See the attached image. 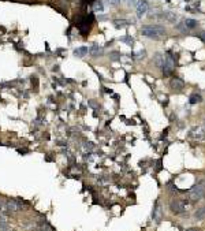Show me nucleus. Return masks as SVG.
<instances>
[{
  "label": "nucleus",
  "mask_w": 205,
  "mask_h": 231,
  "mask_svg": "<svg viewBox=\"0 0 205 231\" xmlns=\"http://www.w3.org/2000/svg\"><path fill=\"white\" fill-rule=\"evenodd\" d=\"M178 29H179V30H187V29H186V26H185V23H183V22H181V23L178 25Z\"/></svg>",
  "instance_id": "obj_20"
},
{
  "label": "nucleus",
  "mask_w": 205,
  "mask_h": 231,
  "mask_svg": "<svg viewBox=\"0 0 205 231\" xmlns=\"http://www.w3.org/2000/svg\"><path fill=\"white\" fill-rule=\"evenodd\" d=\"M186 231H198V228H187Z\"/></svg>",
  "instance_id": "obj_23"
},
{
  "label": "nucleus",
  "mask_w": 205,
  "mask_h": 231,
  "mask_svg": "<svg viewBox=\"0 0 205 231\" xmlns=\"http://www.w3.org/2000/svg\"><path fill=\"white\" fill-rule=\"evenodd\" d=\"M189 137L193 139H198V141H202V139L205 138V131L202 130L201 127H197V126H194V127L190 129V131H189Z\"/></svg>",
  "instance_id": "obj_4"
},
{
  "label": "nucleus",
  "mask_w": 205,
  "mask_h": 231,
  "mask_svg": "<svg viewBox=\"0 0 205 231\" xmlns=\"http://www.w3.org/2000/svg\"><path fill=\"white\" fill-rule=\"evenodd\" d=\"M204 194H205V182L200 181L198 183L194 185L193 189L190 190V193H189V198H190L191 201L197 202L204 197Z\"/></svg>",
  "instance_id": "obj_2"
},
{
  "label": "nucleus",
  "mask_w": 205,
  "mask_h": 231,
  "mask_svg": "<svg viewBox=\"0 0 205 231\" xmlns=\"http://www.w3.org/2000/svg\"><path fill=\"white\" fill-rule=\"evenodd\" d=\"M152 217H153V220L157 222V223L161 220V217H163V209H161L160 204H156L155 209H153V215H152Z\"/></svg>",
  "instance_id": "obj_8"
},
{
  "label": "nucleus",
  "mask_w": 205,
  "mask_h": 231,
  "mask_svg": "<svg viewBox=\"0 0 205 231\" xmlns=\"http://www.w3.org/2000/svg\"><path fill=\"white\" fill-rule=\"evenodd\" d=\"M183 23H185V26H186V29H187V30L194 29V27L197 26V22H196V21H193V19H185Z\"/></svg>",
  "instance_id": "obj_12"
},
{
  "label": "nucleus",
  "mask_w": 205,
  "mask_h": 231,
  "mask_svg": "<svg viewBox=\"0 0 205 231\" xmlns=\"http://www.w3.org/2000/svg\"><path fill=\"white\" fill-rule=\"evenodd\" d=\"M163 71H164V75H169L171 73L174 71V62L172 59L167 58L166 60L163 62Z\"/></svg>",
  "instance_id": "obj_6"
},
{
  "label": "nucleus",
  "mask_w": 205,
  "mask_h": 231,
  "mask_svg": "<svg viewBox=\"0 0 205 231\" xmlns=\"http://www.w3.org/2000/svg\"><path fill=\"white\" fill-rule=\"evenodd\" d=\"M169 209L172 211L174 213H183L185 211H186V207H185V204L181 201H172L169 204Z\"/></svg>",
  "instance_id": "obj_5"
},
{
  "label": "nucleus",
  "mask_w": 205,
  "mask_h": 231,
  "mask_svg": "<svg viewBox=\"0 0 205 231\" xmlns=\"http://www.w3.org/2000/svg\"><path fill=\"white\" fill-rule=\"evenodd\" d=\"M163 17L166 18L168 22H174L176 19V17H175V14H172V12H164L163 14Z\"/></svg>",
  "instance_id": "obj_14"
},
{
  "label": "nucleus",
  "mask_w": 205,
  "mask_h": 231,
  "mask_svg": "<svg viewBox=\"0 0 205 231\" xmlns=\"http://www.w3.org/2000/svg\"><path fill=\"white\" fill-rule=\"evenodd\" d=\"M146 11H148V3H146L145 0H140L137 3V15L138 17H142Z\"/></svg>",
  "instance_id": "obj_7"
},
{
  "label": "nucleus",
  "mask_w": 205,
  "mask_h": 231,
  "mask_svg": "<svg viewBox=\"0 0 205 231\" xmlns=\"http://www.w3.org/2000/svg\"><path fill=\"white\" fill-rule=\"evenodd\" d=\"M89 53V49H88L86 47H81V48H77V49L74 51V55L78 58H83L85 55H88Z\"/></svg>",
  "instance_id": "obj_10"
},
{
  "label": "nucleus",
  "mask_w": 205,
  "mask_h": 231,
  "mask_svg": "<svg viewBox=\"0 0 205 231\" xmlns=\"http://www.w3.org/2000/svg\"><path fill=\"white\" fill-rule=\"evenodd\" d=\"M164 62V59H161V55L160 53H157V55H155V64L156 66H161Z\"/></svg>",
  "instance_id": "obj_17"
},
{
  "label": "nucleus",
  "mask_w": 205,
  "mask_h": 231,
  "mask_svg": "<svg viewBox=\"0 0 205 231\" xmlns=\"http://www.w3.org/2000/svg\"><path fill=\"white\" fill-rule=\"evenodd\" d=\"M126 3L127 4H134L135 3V0H126Z\"/></svg>",
  "instance_id": "obj_22"
},
{
  "label": "nucleus",
  "mask_w": 205,
  "mask_h": 231,
  "mask_svg": "<svg viewBox=\"0 0 205 231\" xmlns=\"http://www.w3.org/2000/svg\"><path fill=\"white\" fill-rule=\"evenodd\" d=\"M95 10H98V11H101V10H103V4H101L100 2H96V3H95Z\"/></svg>",
  "instance_id": "obj_18"
},
{
  "label": "nucleus",
  "mask_w": 205,
  "mask_h": 231,
  "mask_svg": "<svg viewBox=\"0 0 205 231\" xmlns=\"http://www.w3.org/2000/svg\"><path fill=\"white\" fill-rule=\"evenodd\" d=\"M108 4H112V6H116V4L120 3V0H107Z\"/></svg>",
  "instance_id": "obj_19"
},
{
  "label": "nucleus",
  "mask_w": 205,
  "mask_h": 231,
  "mask_svg": "<svg viewBox=\"0 0 205 231\" xmlns=\"http://www.w3.org/2000/svg\"><path fill=\"white\" fill-rule=\"evenodd\" d=\"M90 53H92L93 56H101L103 55V48L101 47H97V45H93L92 51H90Z\"/></svg>",
  "instance_id": "obj_13"
},
{
  "label": "nucleus",
  "mask_w": 205,
  "mask_h": 231,
  "mask_svg": "<svg viewBox=\"0 0 205 231\" xmlns=\"http://www.w3.org/2000/svg\"><path fill=\"white\" fill-rule=\"evenodd\" d=\"M40 231H54V228L51 227L48 223H42V224L40 226Z\"/></svg>",
  "instance_id": "obj_16"
},
{
  "label": "nucleus",
  "mask_w": 205,
  "mask_h": 231,
  "mask_svg": "<svg viewBox=\"0 0 205 231\" xmlns=\"http://www.w3.org/2000/svg\"><path fill=\"white\" fill-rule=\"evenodd\" d=\"M141 34L153 40H160L166 34V29L160 25H146L141 29Z\"/></svg>",
  "instance_id": "obj_1"
},
{
  "label": "nucleus",
  "mask_w": 205,
  "mask_h": 231,
  "mask_svg": "<svg viewBox=\"0 0 205 231\" xmlns=\"http://www.w3.org/2000/svg\"><path fill=\"white\" fill-rule=\"evenodd\" d=\"M171 88H172L175 92H179V90H182V89L185 88V83L182 82L179 78H174V80L171 81Z\"/></svg>",
  "instance_id": "obj_9"
},
{
  "label": "nucleus",
  "mask_w": 205,
  "mask_h": 231,
  "mask_svg": "<svg viewBox=\"0 0 205 231\" xmlns=\"http://www.w3.org/2000/svg\"><path fill=\"white\" fill-rule=\"evenodd\" d=\"M201 101V96L194 93V95L190 96V104H196V103H200Z\"/></svg>",
  "instance_id": "obj_15"
},
{
  "label": "nucleus",
  "mask_w": 205,
  "mask_h": 231,
  "mask_svg": "<svg viewBox=\"0 0 205 231\" xmlns=\"http://www.w3.org/2000/svg\"><path fill=\"white\" fill-rule=\"evenodd\" d=\"M194 219L196 220H202L205 219V208H198V209L194 212Z\"/></svg>",
  "instance_id": "obj_11"
},
{
  "label": "nucleus",
  "mask_w": 205,
  "mask_h": 231,
  "mask_svg": "<svg viewBox=\"0 0 205 231\" xmlns=\"http://www.w3.org/2000/svg\"><path fill=\"white\" fill-rule=\"evenodd\" d=\"M0 213H4V202L0 201Z\"/></svg>",
  "instance_id": "obj_21"
},
{
  "label": "nucleus",
  "mask_w": 205,
  "mask_h": 231,
  "mask_svg": "<svg viewBox=\"0 0 205 231\" xmlns=\"http://www.w3.org/2000/svg\"><path fill=\"white\" fill-rule=\"evenodd\" d=\"M88 2H90V0H88Z\"/></svg>",
  "instance_id": "obj_24"
},
{
  "label": "nucleus",
  "mask_w": 205,
  "mask_h": 231,
  "mask_svg": "<svg viewBox=\"0 0 205 231\" xmlns=\"http://www.w3.org/2000/svg\"><path fill=\"white\" fill-rule=\"evenodd\" d=\"M22 209H23V205L21 202L14 201V200H7L4 202V213H14V212H19Z\"/></svg>",
  "instance_id": "obj_3"
}]
</instances>
